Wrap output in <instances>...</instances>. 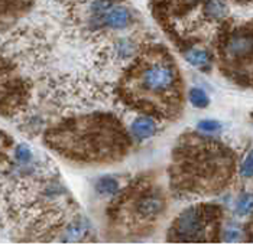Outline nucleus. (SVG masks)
<instances>
[{
    "label": "nucleus",
    "instance_id": "1",
    "mask_svg": "<svg viewBox=\"0 0 253 245\" xmlns=\"http://www.w3.org/2000/svg\"><path fill=\"white\" fill-rule=\"evenodd\" d=\"M45 141L62 156L88 163L117 159L130 144L122 124L103 114L70 120L46 133Z\"/></svg>",
    "mask_w": 253,
    "mask_h": 245
},
{
    "label": "nucleus",
    "instance_id": "2",
    "mask_svg": "<svg viewBox=\"0 0 253 245\" xmlns=\"http://www.w3.org/2000/svg\"><path fill=\"white\" fill-rule=\"evenodd\" d=\"M179 74L162 49L139 58L122 79L120 94L136 110L171 115L179 107Z\"/></svg>",
    "mask_w": 253,
    "mask_h": 245
},
{
    "label": "nucleus",
    "instance_id": "3",
    "mask_svg": "<svg viewBox=\"0 0 253 245\" xmlns=\"http://www.w3.org/2000/svg\"><path fill=\"white\" fill-rule=\"evenodd\" d=\"M233 172V159L217 141L193 136L175 149L171 183L182 190L211 192L226 186Z\"/></svg>",
    "mask_w": 253,
    "mask_h": 245
},
{
    "label": "nucleus",
    "instance_id": "4",
    "mask_svg": "<svg viewBox=\"0 0 253 245\" xmlns=\"http://www.w3.org/2000/svg\"><path fill=\"white\" fill-rule=\"evenodd\" d=\"M220 226V210L210 205H198L185 209L172 224L168 241L174 243H207L214 241Z\"/></svg>",
    "mask_w": 253,
    "mask_h": 245
},
{
    "label": "nucleus",
    "instance_id": "5",
    "mask_svg": "<svg viewBox=\"0 0 253 245\" xmlns=\"http://www.w3.org/2000/svg\"><path fill=\"white\" fill-rule=\"evenodd\" d=\"M220 57L224 68L237 76V79H248L253 82V25L233 31L223 39Z\"/></svg>",
    "mask_w": 253,
    "mask_h": 245
},
{
    "label": "nucleus",
    "instance_id": "6",
    "mask_svg": "<svg viewBox=\"0 0 253 245\" xmlns=\"http://www.w3.org/2000/svg\"><path fill=\"white\" fill-rule=\"evenodd\" d=\"M137 193L133 190L126 196L122 195L117 204L127 205V213L130 215V219L133 222H139V225L148 224L149 221H154L156 216L162 212L165 207L164 196L159 190L149 188V185H137Z\"/></svg>",
    "mask_w": 253,
    "mask_h": 245
},
{
    "label": "nucleus",
    "instance_id": "7",
    "mask_svg": "<svg viewBox=\"0 0 253 245\" xmlns=\"http://www.w3.org/2000/svg\"><path fill=\"white\" fill-rule=\"evenodd\" d=\"M201 0H152L154 15L159 19L164 15H176L187 12Z\"/></svg>",
    "mask_w": 253,
    "mask_h": 245
},
{
    "label": "nucleus",
    "instance_id": "8",
    "mask_svg": "<svg viewBox=\"0 0 253 245\" xmlns=\"http://www.w3.org/2000/svg\"><path fill=\"white\" fill-rule=\"evenodd\" d=\"M130 130L133 137L137 140H145V139H149L152 137L156 132V123L152 117H137L136 120L132 123L130 126Z\"/></svg>",
    "mask_w": 253,
    "mask_h": 245
},
{
    "label": "nucleus",
    "instance_id": "9",
    "mask_svg": "<svg viewBox=\"0 0 253 245\" xmlns=\"http://www.w3.org/2000/svg\"><path fill=\"white\" fill-rule=\"evenodd\" d=\"M132 20V13L126 7H113L106 15V25L113 29H123Z\"/></svg>",
    "mask_w": 253,
    "mask_h": 245
},
{
    "label": "nucleus",
    "instance_id": "10",
    "mask_svg": "<svg viewBox=\"0 0 253 245\" xmlns=\"http://www.w3.org/2000/svg\"><path fill=\"white\" fill-rule=\"evenodd\" d=\"M185 59H187L193 67L203 68L204 65L209 64L210 55H209V52L204 51V49H191V51L185 52Z\"/></svg>",
    "mask_w": 253,
    "mask_h": 245
},
{
    "label": "nucleus",
    "instance_id": "11",
    "mask_svg": "<svg viewBox=\"0 0 253 245\" xmlns=\"http://www.w3.org/2000/svg\"><path fill=\"white\" fill-rule=\"evenodd\" d=\"M85 231H87V228L84 226L83 221L77 219V221H74V222H71L68 225L67 231H64L62 241H77L85 234Z\"/></svg>",
    "mask_w": 253,
    "mask_h": 245
},
{
    "label": "nucleus",
    "instance_id": "12",
    "mask_svg": "<svg viewBox=\"0 0 253 245\" xmlns=\"http://www.w3.org/2000/svg\"><path fill=\"white\" fill-rule=\"evenodd\" d=\"M96 189L100 195H116L117 190H119V183L115 177L104 176V177H100L97 180Z\"/></svg>",
    "mask_w": 253,
    "mask_h": 245
},
{
    "label": "nucleus",
    "instance_id": "13",
    "mask_svg": "<svg viewBox=\"0 0 253 245\" xmlns=\"http://www.w3.org/2000/svg\"><path fill=\"white\" fill-rule=\"evenodd\" d=\"M251 212H253V195L246 193V195H243L237 201V204H236V213L239 216H246Z\"/></svg>",
    "mask_w": 253,
    "mask_h": 245
},
{
    "label": "nucleus",
    "instance_id": "14",
    "mask_svg": "<svg viewBox=\"0 0 253 245\" xmlns=\"http://www.w3.org/2000/svg\"><path fill=\"white\" fill-rule=\"evenodd\" d=\"M206 13L210 18L220 19L226 13V6L220 0H209V1H206Z\"/></svg>",
    "mask_w": 253,
    "mask_h": 245
},
{
    "label": "nucleus",
    "instance_id": "15",
    "mask_svg": "<svg viewBox=\"0 0 253 245\" xmlns=\"http://www.w3.org/2000/svg\"><path fill=\"white\" fill-rule=\"evenodd\" d=\"M190 101H191V104L197 107V108H206L207 105H209V97L207 94L203 91V90H200V88H193L191 91H190Z\"/></svg>",
    "mask_w": 253,
    "mask_h": 245
},
{
    "label": "nucleus",
    "instance_id": "16",
    "mask_svg": "<svg viewBox=\"0 0 253 245\" xmlns=\"http://www.w3.org/2000/svg\"><path fill=\"white\" fill-rule=\"evenodd\" d=\"M15 159H16V162H19L22 165L29 163L32 159V151L26 144H19L15 150Z\"/></svg>",
    "mask_w": 253,
    "mask_h": 245
},
{
    "label": "nucleus",
    "instance_id": "17",
    "mask_svg": "<svg viewBox=\"0 0 253 245\" xmlns=\"http://www.w3.org/2000/svg\"><path fill=\"white\" fill-rule=\"evenodd\" d=\"M240 173L245 177H253V150L249 151V154L246 156V159L242 165Z\"/></svg>",
    "mask_w": 253,
    "mask_h": 245
},
{
    "label": "nucleus",
    "instance_id": "18",
    "mask_svg": "<svg viewBox=\"0 0 253 245\" xmlns=\"http://www.w3.org/2000/svg\"><path fill=\"white\" fill-rule=\"evenodd\" d=\"M112 6H113V0H94L91 9L94 13H104L109 9H112Z\"/></svg>",
    "mask_w": 253,
    "mask_h": 245
},
{
    "label": "nucleus",
    "instance_id": "19",
    "mask_svg": "<svg viewBox=\"0 0 253 245\" xmlns=\"http://www.w3.org/2000/svg\"><path fill=\"white\" fill-rule=\"evenodd\" d=\"M220 127H221V124L218 121H214V120H203L198 123V129L203 132H217Z\"/></svg>",
    "mask_w": 253,
    "mask_h": 245
},
{
    "label": "nucleus",
    "instance_id": "20",
    "mask_svg": "<svg viewBox=\"0 0 253 245\" xmlns=\"http://www.w3.org/2000/svg\"><path fill=\"white\" fill-rule=\"evenodd\" d=\"M240 238H242V235H240V232L236 231V229H229V231H226L224 235H223V240H224L226 243H234V241H239Z\"/></svg>",
    "mask_w": 253,
    "mask_h": 245
}]
</instances>
